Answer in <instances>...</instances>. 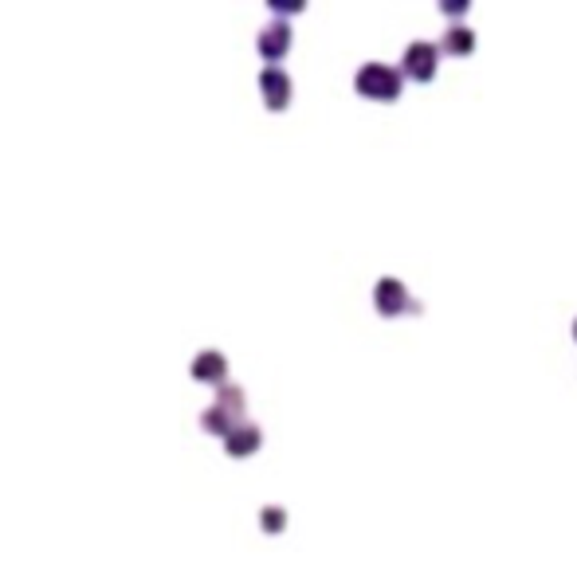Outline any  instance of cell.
Masks as SVG:
<instances>
[{"label":"cell","instance_id":"8992f818","mask_svg":"<svg viewBox=\"0 0 577 572\" xmlns=\"http://www.w3.org/2000/svg\"><path fill=\"white\" fill-rule=\"evenodd\" d=\"M287 48H291V28H287V24H271V28H263V36H259V51H263L267 59H279Z\"/></svg>","mask_w":577,"mask_h":572},{"label":"cell","instance_id":"52a82bcc","mask_svg":"<svg viewBox=\"0 0 577 572\" xmlns=\"http://www.w3.org/2000/svg\"><path fill=\"white\" fill-rule=\"evenodd\" d=\"M259 439H263V435H259V427L239 424L236 431L228 435V451H232V455H251V451L259 447Z\"/></svg>","mask_w":577,"mask_h":572},{"label":"cell","instance_id":"30bf717a","mask_svg":"<svg viewBox=\"0 0 577 572\" xmlns=\"http://www.w3.org/2000/svg\"><path fill=\"white\" fill-rule=\"evenodd\" d=\"M263 529H267V533H279V529H283V510L267 506V510H263Z\"/></svg>","mask_w":577,"mask_h":572},{"label":"cell","instance_id":"8fae6325","mask_svg":"<svg viewBox=\"0 0 577 572\" xmlns=\"http://www.w3.org/2000/svg\"><path fill=\"white\" fill-rule=\"evenodd\" d=\"M440 8H444V12H464V8H468V4H459V0H452V4H448V0H444Z\"/></svg>","mask_w":577,"mask_h":572},{"label":"cell","instance_id":"9c48e42d","mask_svg":"<svg viewBox=\"0 0 577 572\" xmlns=\"http://www.w3.org/2000/svg\"><path fill=\"white\" fill-rule=\"evenodd\" d=\"M204 427H209V431H220V435H232V431H236L224 408H212V412H204Z\"/></svg>","mask_w":577,"mask_h":572},{"label":"cell","instance_id":"7a4b0ae2","mask_svg":"<svg viewBox=\"0 0 577 572\" xmlns=\"http://www.w3.org/2000/svg\"><path fill=\"white\" fill-rule=\"evenodd\" d=\"M436 67H440V43H408L405 48V59H401V75L412 83H432L436 79Z\"/></svg>","mask_w":577,"mask_h":572},{"label":"cell","instance_id":"ba28073f","mask_svg":"<svg viewBox=\"0 0 577 572\" xmlns=\"http://www.w3.org/2000/svg\"><path fill=\"white\" fill-rule=\"evenodd\" d=\"M193 376H197V380H220V376H224V357L220 353H200L197 365H193Z\"/></svg>","mask_w":577,"mask_h":572},{"label":"cell","instance_id":"277c9868","mask_svg":"<svg viewBox=\"0 0 577 572\" xmlns=\"http://www.w3.org/2000/svg\"><path fill=\"white\" fill-rule=\"evenodd\" d=\"M259 87H263V99H267V106L271 110H283L291 102V79L283 75V71H263L259 75Z\"/></svg>","mask_w":577,"mask_h":572},{"label":"cell","instance_id":"6da1fadb","mask_svg":"<svg viewBox=\"0 0 577 572\" xmlns=\"http://www.w3.org/2000/svg\"><path fill=\"white\" fill-rule=\"evenodd\" d=\"M401 83H405V75H401L397 67H389V63H366V67L358 71L354 87H358V94L369 102H393L401 94Z\"/></svg>","mask_w":577,"mask_h":572},{"label":"cell","instance_id":"7c38bea8","mask_svg":"<svg viewBox=\"0 0 577 572\" xmlns=\"http://www.w3.org/2000/svg\"><path fill=\"white\" fill-rule=\"evenodd\" d=\"M573 341H577V317H573Z\"/></svg>","mask_w":577,"mask_h":572},{"label":"cell","instance_id":"5b68a950","mask_svg":"<svg viewBox=\"0 0 577 572\" xmlns=\"http://www.w3.org/2000/svg\"><path fill=\"white\" fill-rule=\"evenodd\" d=\"M440 51H444V55H456V59L471 55V51H475V31L464 28V24H452V28L440 36Z\"/></svg>","mask_w":577,"mask_h":572},{"label":"cell","instance_id":"3957f363","mask_svg":"<svg viewBox=\"0 0 577 572\" xmlns=\"http://www.w3.org/2000/svg\"><path fill=\"white\" fill-rule=\"evenodd\" d=\"M373 306H377L381 317H397V314H420V306L408 298L405 283H397V278H381L377 286H373Z\"/></svg>","mask_w":577,"mask_h":572}]
</instances>
